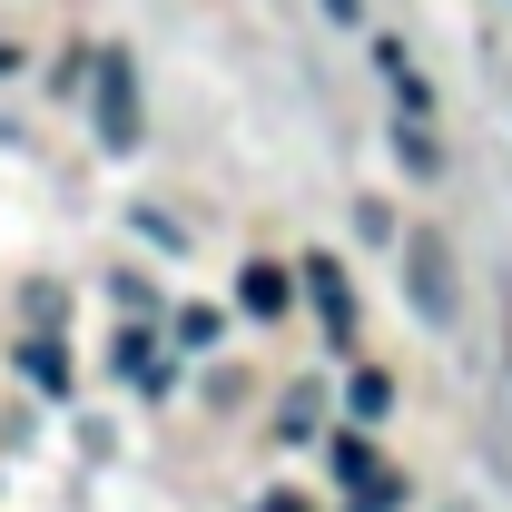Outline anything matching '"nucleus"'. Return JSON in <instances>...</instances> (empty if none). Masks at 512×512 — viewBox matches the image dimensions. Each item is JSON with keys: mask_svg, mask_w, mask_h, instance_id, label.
I'll return each mask as SVG.
<instances>
[{"mask_svg": "<svg viewBox=\"0 0 512 512\" xmlns=\"http://www.w3.org/2000/svg\"><path fill=\"white\" fill-rule=\"evenodd\" d=\"M404 296L424 306V325H453V316H463V276H453L444 227H414V237H404Z\"/></svg>", "mask_w": 512, "mask_h": 512, "instance_id": "f257e3e1", "label": "nucleus"}, {"mask_svg": "<svg viewBox=\"0 0 512 512\" xmlns=\"http://www.w3.org/2000/svg\"><path fill=\"white\" fill-rule=\"evenodd\" d=\"M89 109H99V138H109V148H138V69H128L119 50L99 60V89H89Z\"/></svg>", "mask_w": 512, "mask_h": 512, "instance_id": "f03ea898", "label": "nucleus"}, {"mask_svg": "<svg viewBox=\"0 0 512 512\" xmlns=\"http://www.w3.org/2000/svg\"><path fill=\"white\" fill-rule=\"evenodd\" d=\"M306 296H316V316H325V335H355V286H345V276H335V266H306Z\"/></svg>", "mask_w": 512, "mask_h": 512, "instance_id": "7ed1b4c3", "label": "nucleus"}, {"mask_svg": "<svg viewBox=\"0 0 512 512\" xmlns=\"http://www.w3.org/2000/svg\"><path fill=\"white\" fill-rule=\"evenodd\" d=\"M237 306L247 316H286V266H247L237 276Z\"/></svg>", "mask_w": 512, "mask_h": 512, "instance_id": "20e7f679", "label": "nucleus"}, {"mask_svg": "<svg viewBox=\"0 0 512 512\" xmlns=\"http://www.w3.org/2000/svg\"><path fill=\"white\" fill-rule=\"evenodd\" d=\"M335 473L365 493V483H375V444H365V434H335Z\"/></svg>", "mask_w": 512, "mask_h": 512, "instance_id": "39448f33", "label": "nucleus"}, {"mask_svg": "<svg viewBox=\"0 0 512 512\" xmlns=\"http://www.w3.org/2000/svg\"><path fill=\"white\" fill-rule=\"evenodd\" d=\"M30 384H40V394H69V355H60V345H50V335L30 345Z\"/></svg>", "mask_w": 512, "mask_h": 512, "instance_id": "423d86ee", "label": "nucleus"}, {"mask_svg": "<svg viewBox=\"0 0 512 512\" xmlns=\"http://www.w3.org/2000/svg\"><path fill=\"white\" fill-rule=\"evenodd\" d=\"M394 148H404V158H414V168H424V178H434V168H444V148H434V138H424V128L404 119V138H394Z\"/></svg>", "mask_w": 512, "mask_h": 512, "instance_id": "0eeeda50", "label": "nucleus"}, {"mask_svg": "<svg viewBox=\"0 0 512 512\" xmlns=\"http://www.w3.org/2000/svg\"><path fill=\"white\" fill-rule=\"evenodd\" d=\"M256 512H306V503H296V493H266V503H256Z\"/></svg>", "mask_w": 512, "mask_h": 512, "instance_id": "6e6552de", "label": "nucleus"}, {"mask_svg": "<svg viewBox=\"0 0 512 512\" xmlns=\"http://www.w3.org/2000/svg\"><path fill=\"white\" fill-rule=\"evenodd\" d=\"M355 10H365V0H325V20H355Z\"/></svg>", "mask_w": 512, "mask_h": 512, "instance_id": "1a4fd4ad", "label": "nucleus"}]
</instances>
